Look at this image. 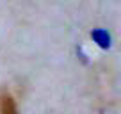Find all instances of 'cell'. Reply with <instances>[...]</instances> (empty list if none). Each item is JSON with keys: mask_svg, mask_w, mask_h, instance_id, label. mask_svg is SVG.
Masks as SVG:
<instances>
[{"mask_svg": "<svg viewBox=\"0 0 121 114\" xmlns=\"http://www.w3.org/2000/svg\"><path fill=\"white\" fill-rule=\"evenodd\" d=\"M91 38L95 39V43L98 46H102V48H107V46L110 45V36L109 32H105L103 29H96V31L91 32Z\"/></svg>", "mask_w": 121, "mask_h": 114, "instance_id": "2", "label": "cell"}, {"mask_svg": "<svg viewBox=\"0 0 121 114\" xmlns=\"http://www.w3.org/2000/svg\"><path fill=\"white\" fill-rule=\"evenodd\" d=\"M0 114H18V105L9 91H0Z\"/></svg>", "mask_w": 121, "mask_h": 114, "instance_id": "1", "label": "cell"}]
</instances>
